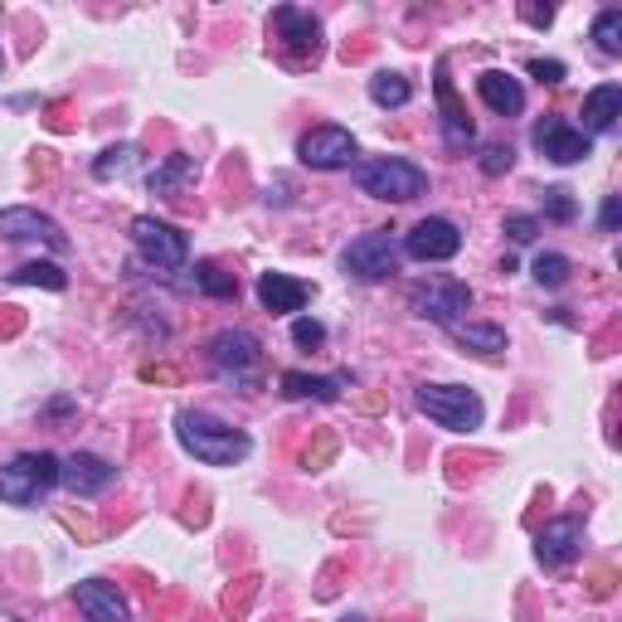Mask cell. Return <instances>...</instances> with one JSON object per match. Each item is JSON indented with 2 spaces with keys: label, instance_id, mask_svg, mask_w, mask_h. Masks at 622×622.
I'll return each instance as SVG.
<instances>
[{
  "label": "cell",
  "instance_id": "7402d4cb",
  "mask_svg": "<svg viewBox=\"0 0 622 622\" xmlns=\"http://www.w3.org/2000/svg\"><path fill=\"white\" fill-rule=\"evenodd\" d=\"M190 180H195V156L176 151V156H166V161L151 171V190H156V195H166V200H176V190L190 185Z\"/></svg>",
  "mask_w": 622,
  "mask_h": 622
},
{
  "label": "cell",
  "instance_id": "836d02e7",
  "mask_svg": "<svg viewBox=\"0 0 622 622\" xmlns=\"http://www.w3.org/2000/svg\"><path fill=\"white\" fill-rule=\"evenodd\" d=\"M525 69H530V78H540V83H550V88H554V83H564V73H569L559 59H530Z\"/></svg>",
  "mask_w": 622,
  "mask_h": 622
},
{
  "label": "cell",
  "instance_id": "8fae6325",
  "mask_svg": "<svg viewBox=\"0 0 622 622\" xmlns=\"http://www.w3.org/2000/svg\"><path fill=\"white\" fill-rule=\"evenodd\" d=\"M273 39L292 59H316L321 54V20L312 10H297V5H278L273 10Z\"/></svg>",
  "mask_w": 622,
  "mask_h": 622
},
{
  "label": "cell",
  "instance_id": "d590c367",
  "mask_svg": "<svg viewBox=\"0 0 622 622\" xmlns=\"http://www.w3.org/2000/svg\"><path fill=\"white\" fill-rule=\"evenodd\" d=\"M520 15H525L530 25H550V20H554V10H550V5H545V10H540V5H520Z\"/></svg>",
  "mask_w": 622,
  "mask_h": 622
},
{
  "label": "cell",
  "instance_id": "4fadbf2b",
  "mask_svg": "<svg viewBox=\"0 0 622 622\" xmlns=\"http://www.w3.org/2000/svg\"><path fill=\"white\" fill-rule=\"evenodd\" d=\"M112 482H117V467L108 457H98V452L59 457V486H69L73 496H103Z\"/></svg>",
  "mask_w": 622,
  "mask_h": 622
},
{
  "label": "cell",
  "instance_id": "6da1fadb",
  "mask_svg": "<svg viewBox=\"0 0 622 622\" xmlns=\"http://www.w3.org/2000/svg\"><path fill=\"white\" fill-rule=\"evenodd\" d=\"M176 438H180V448L195 462H205V467H234V462H244L248 452H253V438H248L244 428L224 423V418H214L205 409L176 414Z\"/></svg>",
  "mask_w": 622,
  "mask_h": 622
},
{
  "label": "cell",
  "instance_id": "1f68e13d",
  "mask_svg": "<svg viewBox=\"0 0 622 622\" xmlns=\"http://www.w3.org/2000/svg\"><path fill=\"white\" fill-rule=\"evenodd\" d=\"M292 341H297L302 350H321L326 346V326L316 321V316H297V321H292Z\"/></svg>",
  "mask_w": 622,
  "mask_h": 622
},
{
  "label": "cell",
  "instance_id": "f546056e",
  "mask_svg": "<svg viewBox=\"0 0 622 622\" xmlns=\"http://www.w3.org/2000/svg\"><path fill=\"white\" fill-rule=\"evenodd\" d=\"M545 214L554 224H574V214H579V205H574V195L564 185H550L545 190Z\"/></svg>",
  "mask_w": 622,
  "mask_h": 622
},
{
  "label": "cell",
  "instance_id": "e0dca14e",
  "mask_svg": "<svg viewBox=\"0 0 622 622\" xmlns=\"http://www.w3.org/2000/svg\"><path fill=\"white\" fill-rule=\"evenodd\" d=\"M307 297H312V287L302 278H287V273H263L258 278V302H263V312H273V316L302 312L307 307Z\"/></svg>",
  "mask_w": 622,
  "mask_h": 622
},
{
  "label": "cell",
  "instance_id": "e575fe53",
  "mask_svg": "<svg viewBox=\"0 0 622 622\" xmlns=\"http://www.w3.org/2000/svg\"><path fill=\"white\" fill-rule=\"evenodd\" d=\"M618 219H622V200H618V195H608V200H603V214H598L603 234H613V229H618Z\"/></svg>",
  "mask_w": 622,
  "mask_h": 622
},
{
  "label": "cell",
  "instance_id": "ffe728a7",
  "mask_svg": "<svg viewBox=\"0 0 622 622\" xmlns=\"http://www.w3.org/2000/svg\"><path fill=\"white\" fill-rule=\"evenodd\" d=\"M618 117H622V88L618 83H598L593 93L584 98V127L579 132L593 142V137H603V132H613Z\"/></svg>",
  "mask_w": 622,
  "mask_h": 622
},
{
  "label": "cell",
  "instance_id": "8992f818",
  "mask_svg": "<svg viewBox=\"0 0 622 622\" xmlns=\"http://www.w3.org/2000/svg\"><path fill=\"white\" fill-rule=\"evenodd\" d=\"M399 258H404V248L394 239V229H370V234H360V239L346 244L341 268L360 282H384V278L399 273Z\"/></svg>",
  "mask_w": 622,
  "mask_h": 622
},
{
  "label": "cell",
  "instance_id": "83f0119b",
  "mask_svg": "<svg viewBox=\"0 0 622 622\" xmlns=\"http://www.w3.org/2000/svg\"><path fill=\"white\" fill-rule=\"evenodd\" d=\"M530 273H535L540 287H564V282H569V258L564 253H540L535 263H530Z\"/></svg>",
  "mask_w": 622,
  "mask_h": 622
},
{
  "label": "cell",
  "instance_id": "f1b7e54d",
  "mask_svg": "<svg viewBox=\"0 0 622 622\" xmlns=\"http://www.w3.org/2000/svg\"><path fill=\"white\" fill-rule=\"evenodd\" d=\"M593 44L603 54H622V10H603L593 20Z\"/></svg>",
  "mask_w": 622,
  "mask_h": 622
},
{
  "label": "cell",
  "instance_id": "4dcf8cb0",
  "mask_svg": "<svg viewBox=\"0 0 622 622\" xmlns=\"http://www.w3.org/2000/svg\"><path fill=\"white\" fill-rule=\"evenodd\" d=\"M516 166V146H506V142H491L482 151V176H506Z\"/></svg>",
  "mask_w": 622,
  "mask_h": 622
},
{
  "label": "cell",
  "instance_id": "8d00e7d4",
  "mask_svg": "<svg viewBox=\"0 0 622 622\" xmlns=\"http://www.w3.org/2000/svg\"><path fill=\"white\" fill-rule=\"evenodd\" d=\"M341 622H365V618H360V613H355V618H341Z\"/></svg>",
  "mask_w": 622,
  "mask_h": 622
},
{
  "label": "cell",
  "instance_id": "9c48e42d",
  "mask_svg": "<svg viewBox=\"0 0 622 622\" xmlns=\"http://www.w3.org/2000/svg\"><path fill=\"white\" fill-rule=\"evenodd\" d=\"M467 307H472V287L457 278H433V282H423V287H414V312L438 326H448V331L457 326V316Z\"/></svg>",
  "mask_w": 622,
  "mask_h": 622
},
{
  "label": "cell",
  "instance_id": "7a4b0ae2",
  "mask_svg": "<svg viewBox=\"0 0 622 622\" xmlns=\"http://www.w3.org/2000/svg\"><path fill=\"white\" fill-rule=\"evenodd\" d=\"M355 185L384 205H409V200L428 195V171L409 156H365V161H355Z\"/></svg>",
  "mask_w": 622,
  "mask_h": 622
},
{
  "label": "cell",
  "instance_id": "d6986e66",
  "mask_svg": "<svg viewBox=\"0 0 622 622\" xmlns=\"http://www.w3.org/2000/svg\"><path fill=\"white\" fill-rule=\"evenodd\" d=\"M438 108H443V137L448 146H467L472 137H477V127H472L467 108L457 103V93H452V78H448V59H438Z\"/></svg>",
  "mask_w": 622,
  "mask_h": 622
},
{
  "label": "cell",
  "instance_id": "d6a6232c",
  "mask_svg": "<svg viewBox=\"0 0 622 622\" xmlns=\"http://www.w3.org/2000/svg\"><path fill=\"white\" fill-rule=\"evenodd\" d=\"M501 229L511 234V244H535L540 219H535V214H506V224H501Z\"/></svg>",
  "mask_w": 622,
  "mask_h": 622
},
{
  "label": "cell",
  "instance_id": "484cf974",
  "mask_svg": "<svg viewBox=\"0 0 622 622\" xmlns=\"http://www.w3.org/2000/svg\"><path fill=\"white\" fill-rule=\"evenodd\" d=\"M10 278H15L20 287H49V292H64V287H69V273H64L59 263H25V268H15Z\"/></svg>",
  "mask_w": 622,
  "mask_h": 622
},
{
  "label": "cell",
  "instance_id": "4316f807",
  "mask_svg": "<svg viewBox=\"0 0 622 622\" xmlns=\"http://www.w3.org/2000/svg\"><path fill=\"white\" fill-rule=\"evenodd\" d=\"M132 166H137V146L122 142V146H108V151L98 156V161H93V176H98V180H112V176H127Z\"/></svg>",
  "mask_w": 622,
  "mask_h": 622
},
{
  "label": "cell",
  "instance_id": "52a82bcc",
  "mask_svg": "<svg viewBox=\"0 0 622 622\" xmlns=\"http://www.w3.org/2000/svg\"><path fill=\"white\" fill-rule=\"evenodd\" d=\"M132 244L142 248V258L156 268V273H176V268H185V258H190L185 234H180L176 224L151 219V214H137V219H132Z\"/></svg>",
  "mask_w": 622,
  "mask_h": 622
},
{
  "label": "cell",
  "instance_id": "5bb4252c",
  "mask_svg": "<svg viewBox=\"0 0 622 622\" xmlns=\"http://www.w3.org/2000/svg\"><path fill=\"white\" fill-rule=\"evenodd\" d=\"M579 545H584V525L574 516H559L535 535V559L545 569H564V564L579 559Z\"/></svg>",
  "mask_w": 622,
  "mask_h": 622
},
{
  "label": "cell",
  "instance_id": "2e32d148",
  "mask_svg": "<svg viewBox=\"0 0 622 622\" xmlns=\"http://www.w3.org/2000/svg\"><path fill=\"white\" fill-rule=\"evenodd\" d=\"M0 239H39L49 248H69L64 229L49 219V214L30 210V205H15V210H0Z\"/></svg>",
  "mask_w": 622,
  "mask_h": 622
},
{
  "label": "cell",
  "instance_id": "44dd1931",
  "mask_svg": "<svg viewBox=\"0 0 622 622\" xmlns=\"http://www.w3.org/2000/svg\"><path fill=\"white\" fill-rule=\"evenodd\" d=\"M282 394H287V399H321V404H336V399H341V380L287 370V375H282Z\"/></svg>",
  "mask_w": 622,
  "mask_h": 622
},
{
  "label": "cell",
  "instance_id": "ac0fdd59",
  "mask_svg": "<svg viewBox=\"0 0 622 622\" xmlns=\"http://www.w3.org/2000/svg\"><path fill=\"white\" fill-rule=\"evenodd\" d=\"M477 93L496 117H520V112H525V88H520V78H511L506 69H486L477 78Z\"/></svg>",
  "mask_w": 622,
  "mask_h": 622
},
{
  "label": "cell",
  "instance_id": "d4e9b609",
  "mask_svg": "<svg viewBox=\"0 0 622 622\" xmlns=\"http://www.w3.org/2000/svg\"><path fill=\"white\" fill-rule=\"evenodd\" d=\"M370 98H375V108H409L414 103V83L404 73L394 69H380L370 78Z\"/></svg>",
  "mask_w": 622,
  "mask_h": 622
},
{
  "label": "cell",
  "instance_id": "cb8c5ba5",
  "mask_svg": "<svg viewBox=\"0 0 622 622\" xmlns=\"http://www.w3.org/2000/svg\"><path fill=\"white\" fill-rule=\"evenodd\" d=\"M452 336H457V346H467L472 355H501L506 350V331L501 326H482V321H467V326H452Z\"/></svg>",
  "mask_w": 622,
  "mask_h": 622
},
{
  "label": "cell",
  "instance_id": "74e56055",
  "mask_svg": "<svg viewBox=\"0 0 622 622\" xmlns=\"http://www.w3.org/2000/svg\"><path fill=\"white\" fill-rule=\"evenodd\" d=\"M0 73H5V59H0Z\"/></svg>",
  "mask_w": 622,
  "mask_h": 622
},
{
  "label": "cell",
  "instance_id": "277c9868",
  "mask_svg": "<svg viewBox=\"0 0 622 622\" xmlns=\"http://www.w3.org/2000/svg\"><path fill=\"white\" fill-rule=\"evenodd\" d=\"M210 365H214V375L224 384H234V389H258V384H263V346H258L253 331L229 326V331H219L210 341Z\"/></svg>",
  "mask_w": 622,
  "mask_h": 622
},
{
  "label": "cell",
  "instance_id": "603a6c76",
  "mask_svg": "<svg viewBox=\"0 0 622 622\" xmlns=\"http://www.w3.org/2000/svg\"><path fill=\"white\" fill-rule=\"evenodd\" d=\"M195 287L205 292V297H214V302H234V297H239V278H234L224 263H214V258H200V263H195Z\"/></svg>",
  "mask_w": 622,
  "mask_h": 622
},
{
  "label": "cell",
  "instance_id": "30bf717a",
  "mask_svg": "<svg viewBox=\"0 0 622 622\" xmlns=\"http://www.w3.org/2000/svg\"><path fill=\"white\" fill-rule=\"evenodd\" d=\"M404 258H414V263H448V258H457L462 248V229L452 219H418L414 234H404Z\"/></svg>",
  "mask_w": 622,
  "mask_h": 622
},
{
  "label": "cell",
  "instance_id": "5b68a950",
  "mask_svg": "<svg viewBox=\"0 0 622 622\" xmlns=\"http://www.w3.org/2000/svg\"><path fill=\"white\" fill-rule=\"evenodd\" d=\"M49 486H59V457L54 452H20L0 467V501L35 506Z\"/></svg>",
  "mask_w": 622,
  "mask_h": 622
},
{
  "label": "cell",
  "instance_id": "3957f363",
  "mask_svg": "<svg viewBox=\"0 0 622 622\" xmlns=\"http://www.w3.org/2000/svg\"><path fill=\"white\" fill-rule=\"evenodd\" d=\"M414 404H418V414H428L448 433H477L486 418L482 394L467 389V384H418Z\"/></svg>",
  "mask_w": 622,
  "mask_h": 622
},
{
  "label": "cell",
  "instance_id": "7c38bea8",
  "mask_svg": "<svg viewBox=\"0 0 622 622\" xmlns=\"http://www.w3.org/2000/svg\"><path fill=\"white\" fill-rule=\"evenodd\" d=\"M535 146H540V156L554 161V166H574V161H588V156H593V142L564 117L535 122Z\"/></svg>",
  "mask_w": 622,
  "mask_h": 622
},
{
  "label": "cell",
  "instance_id": "ba28073f",
  "mask_svg": "<svg viewBox=\"0 0 622 622\" xmlns=\"http://www.w3.org/2000/svg\"><path fill=\"white\" fill-rule=\"evenodd\" d=\"M297 156H302V166H312V171H346V166H355L360 146L346 127L326 122V127H312L307 137L297 142Z\"/></svg>",
  "mask_w": 622,
  "mask_h": 622
},
{
  "label": "cell",
  "instance_id": "9a60e30c",
  "mask_svg": "<svg viewBox=\"0 0 622 622\" xmlns=\"http://www.w3.org/2000/svg\"><path fill=\"white\" fill-rule=\"evenodd\" d=\"M73 603L88 622H132L127 598H122L117 584H108V579H83L73 588Z\"/></svg>",
  "mask_w": 622,
  "mask_h": 622
}]
</instances>
